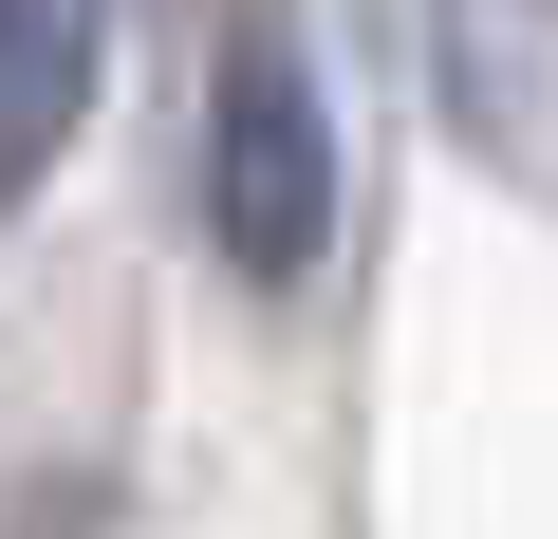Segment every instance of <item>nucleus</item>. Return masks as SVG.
Wrapping results in <instances>:
<instances>
[{"label":"nucleus","mask_w":558,"mask_h":539,"mask_svg":"<svg viewBox=\"0 0 558 539\" xmlns=\"http://www.w3.org/2000/svg\"><path fill=\"white\" fill-rule=\"evenodd\" d=\"M336 186H354V149H336L317 57L279 38V20H242L223 131H205V242L242 260V280H317V260H336Z\"/></svg>","instance_id":"f257e3e1"},{"label":"nucleus","mask_w":558,"mask_h":539,"mask_svg":"<svg viewBox=\"0 0 558 539\" xmlns=\"http://www.w3.org/2000/svg\"><path fill=\"white\" fill-rule=\"evenodd\" d=\"M428 38V112L484 186L558 205V0H410Z\"/></svg>","instance_id":"f03ea898"},{"label":"nucleus","mask_w":558,"mask_h":539,"mask_svg":"<svg viewBox=\"0 0 558 539\" xmlns=\"http://www.w3.org/2000/svg\"><path fill=\"white\" fill-rule=\"evenodd\" d=\"M75 112H94V0H0V205L57 168Z\"/></svg>","instance_id":"7ed1b4c3"}]
</instances>
